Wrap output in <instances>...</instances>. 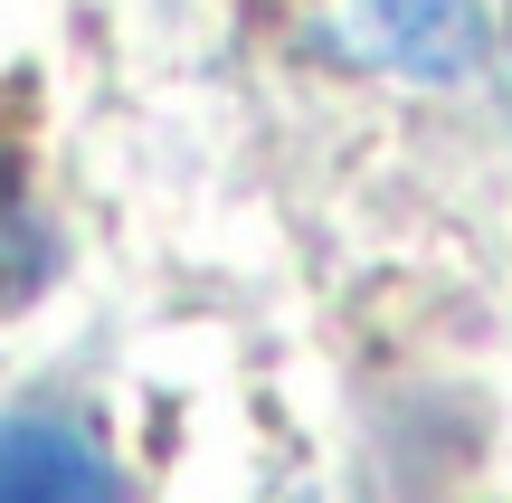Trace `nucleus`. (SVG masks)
Listing matches in <instances>:
<instances>
[{
    "mask_svg": "<svg viewBox=\"0 0 512 503\" xmlns=\"http://www.w3.org/2000/svg\"><path fill=\"white\" fill-rule=\"evenodd\" d=\"M0 503H124V466L67 409H0Z\"/></svg>",
    "mask_w": 512,
    "mask_h": 503,
    "instance_id": "f257e3e1",
    "label": "nucleus"
},
{
    "mask_svg": "<svg viewBox=\"0 0 512 503\" xmlns=\"http://www.w3.org/2000/svg\"><path fill=\"white\" fill-rule=\"evenodd\" d=\"M48 266H57V238H48V219H38V200H29L19 152L0 143V314L29 304L38 285H48Z\"/></svg>",
    "mask_w": 512,
    "mask_h": 503,
    "instance_id": "7ed1b4c3",
    "label": "nucleus"
},
{
    "mask_svg": "<svg viewBox=\"0 0 512 503\" xmlns=\"http://www.w3.org/2000/svg\"><path fill=\"white\" fill-rule=\"evenodd\" d=\"M351 38L399 76H465L484 57V10L475 0H361Z\"/></svg>",
    "mask_w": 512,
    "mask_h": 503,
    "instance_id": "f03ea898",
    "label": "nucleus"
}]
</instances>
